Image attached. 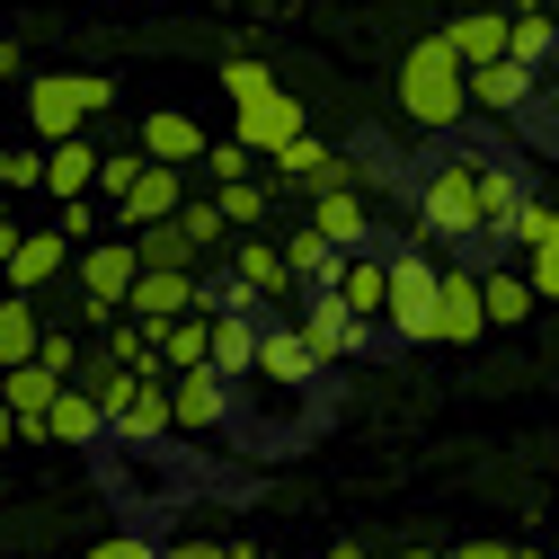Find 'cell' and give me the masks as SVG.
Masks as SVG:
<instances>
[{"label":"cell","instance_id":"6","mask_svg":"<svg viewBox=\"0 0 559 559\" xmlns=\"http://www.w3.org/2000/svg\"><path fill=\"white\" fill-rule=\"evenodd\" d=\"M294 329L311 337L320 365H356V356H373V337H382V329H365L356 311H346L337 294H302V302H294Z\"/></svg>","mask_w":559,"mask_h":559},{"label":"cell","instance_id":"46","mask_svg":"<svg viewBox=\"0 0 559 559\" xmlns=\"http://www.w3.org/2000/svg\"><path fill=\"white\" fill-rule=\"evenodd\" d=\"M550 550H559V498H550Z\"/></svg>","mask_w":559,"mask_h":559},{"label":"cell","instance_id":"24","mask_svg":"<svg viewBox=\"0 0 559 559\" xmlns=\"http://www.w3.org/2000/svg\"><path fill=\"white\" fill-rule=\"evenodd\" d=\"M204 311H178V320H152V356H160V373H187V365H204Z\"/></svg>","mask_w":559,"mask_h":559},{"label":"cell","instance_id":"21","mask_svg":"<svg viewBox=\"0 0 559 559\" xmlns=\"http://www.w3.org/2000/svg\"><path fill=\"white\" fill-rule=\"evenodd\" d=\"M214 329H204V365H214L223 382H240L249 373V356H258V320L249 311H204Z\"/></svg>","mask_w":559,"mask_h":559},{"label":"cell","instance_id":"15","mask_svg":"<svg viewBox=\"0 0 559 559\" xmlns=\"http://www.w3.org/2000/svg\"><path fill=\"white\" fill-rule=\"evenodd\" d=\"M195 311V266H133V285H124V320H178Z\"/></svg>","mask_w":559,"mask_h":559},{"label":"cell","instance_id":"42","mask_svg":"<svg viewBox=\"0 0 559 559\" xmlns=\"http://www.w3.org/2000/svg\"><path fill=\"white\" fill-rule=\"evenodd\" d=\"M391 559H453V550H427V542H408V550H391Z\"/></svg>","mask_w":559,"mask_h":559},{"label":"cell","instance_id":"18","mask_svg":"<svg viewBox=\"0 0 559 559\" xmlns=\"http://www.w3.org/2000/svg\"><path fill=\"white\" fill-rule=\"evenodd\" d=\"M479 311H488V329H524V320L542 311L515 258H479Z\"/></svg>","mask_w":559,"mask_h":559},{"label":"cell","instance_id":"11","mask_svg":"<svg viewBox=\"0 0 559 559\" xmlns=\"http://www.w3.org/2000/svg\"><path fill=\"white\" fill-rule=\"evenodd\" d=\"M169 427H178V436H223V427H231V382H223L214 365L169 373Z\"/></svg>","mask_w":559,"mask_h":559},{"label":"cell","instance_id":"20","mask_svg":"<svg viewBox=\"0 0 559 559\" xmlns=\"http://www.w3.org/2000/svg\"><path fill=\"white\" fill-rule=\"evenodd\" d=\"M462 98L488 107V116H524V107H533V72L498 53V62H479V72H462Z\"/></svg>","mask_w":559,"mask_h":559},{"label":"cell","instance_id":"33","mask_svg":"<svg viewBox=\"0 0 559 559\" xmlns=\"http://www.w3.org/2000/svg\"><path fill=\"white\" fill-rule=\"evenodd\" d=\"M515 266H524V285H533V302H559V240H542V249H524Z\"/></svg>","mask_w":559,"mask_h":559},{"label":"cell","instance_id":"19","mask_svg":"<svg viewBox=\"0 0 559 559\" xmlns=\"http://www.w3.org/2000/svg\"><path fill=\"white\" fill-rule=\"evenodd\" d=\"M204 143H214V133H204L187 107H160V116H143V143H133V152H143V160H169V169H195Z\"/></svg>","mask_w":559,"mask_h":559},{"label":"cell","instance_id":"22","mask_svg":"<svg viewBox=\"0 0 559 559\" xmlns=\"http://www.w3.org/2000/svg\"><path fill=\"white\" fill-rule=\"evenodd\" d=\"M444 45H453V62L462 72H479V62H498L507 53V10H462L453 27H436Z\"/></svg>","mask_w":559,"mask_h":559},{"label":"cell","instance_id":"26","mask_svg":"<svg viewBox=\"0 0 559 559\" xmlns=\"http://www.w3.org/2000/svg\"><path fill=\"white\" fill-rule=\"evenodd\" d=\"M214 195V214L231 223V231H266V204H275V187H258V178H223V187H204Z\"/></svg>","mask_w":559,"mask_h":559},{"label":"cell","instance_id":"10","mask_svg":"<svg viewBox=\"0 0 559 559\" xmlns=\"http://www.w3.org/2000/svg\"><path fill=\"white\" fill-rule=\"evenodd\" d=\"M302 231L329 240V249H356V240L382 231V204L365 187H320V195H302Z\"/></svg>","mask_w":559,"mask_h":559},{"label":"cell","instance_id":"39","mask_svg":"<svg viewBox=\"0 0 559 559\" xmlns=\"http://www.w3.org/2000/svg\"><path fill=\"white\" fill-rule=\"evenodd\" d=\"M515 542H453V559H507Z\"/></svg>","mask_w":559,"mask_h":559},{"label":"cell","instance_id":"29","mask_svg":"<svg viewBox=\"0 0 559 559\" xmlns=\"http://www.w3.org/2000/svg\"><path fill=\"white\" fill-rule=\"evenodd\" d=\"M81 356H90V337H72V329H36V365H45L53 382H72Z\"/></svg>","mask_w":559,"mask_h":559},{"label":"cell","instance_id":"41","mask_svg":"<svg viewBox=\"0 0 559 559\" xmlns=\"http://www.w3.org/2000/svg\"><path fill=\"white\" fill-rule=\"evenodd\" d=\"M507 559H559V550H550V542H515Z\"/></svg>","mask_w":559,"mask_h":559},{"label":"cell","instance_id":"37","mask_svg":"<svg viewBox=\"0 0 559 559\" xmlns=\"http://www.w3.org/2000/svg\"><path fill=\"white\" fill-rule=\"evenodd\" d=\"M160 542L152 533H107V542H90V550H72V559H152Z\"/></svg>","mask_w":559,"mask_h":559},{"label":"cell","instance_id":"14","mask_svg":"<svg viewBox=\"0 0 559 559\" xmlns=\"http://www.w3.org/2000/svg\"><path fill=\"white\" fill-rule=\"evenodd\" d=\"M195 178L187 169H169V160H143V178H133L116 204H107V214H116V231H152V223H169L178 214V195H187Z\"/></svg>","mask_w":559,"mask_h":559},{"label":"cell","instance_id":"44","mask_svg":"<svg viewBox=\"0 0 559 559\" xmlns=\"http://www.w3.org/2000/svg\"><path fill=\"white\" fill-rule=\"evenodd\" d=\"M240 559H285V550H266V542H240Z\"/></svg>","mask_w":559,"mask_h":559},{"label":"cell","instance_id":"16","mask_svg":"<svg viewBox=\"0 0 559 559\" xmlns=\"http://www.w3.org/2000/svg\"><path fill=\"white\" fill-rule=\"evenodd\" d=\"M0 275H10V294H45V285H62V275H72V240L62 231H19V249L0 258Z\"/></svg>","mask_w":559,"mask_h":559},{"label":"cell","instance_id":"12","mask_svg":"<svg viewBox=\"0 0 559 559\" xmlns=\"http://www.w3.org/2000/svg\"><path fill=\"white\" fill-rule=\"evenodd\" d=\"M107 436H116V444H143V453L178 444V427H169V373H133V391H124L116 417H107Z\"/></svg>","mask_w":559,"mask_h":559},{"label":"cell","instance_id":"38","mask_svg":"<svg viewBox=\"0 0 559 559\" xmlns=\"http://www.w3.org/2000/svg\"><path fill=\"white\" fill-rule=\"evenodd\" d=\"M195 169L223 187V178H249V152H240V143H204V160H195Z\"/></svg>","mask_w":559,"mask_h":559},{"label":"cell","instance_id":"23","mask_svg":"<svg viewBox=\"0 0 559 559\" xmlns=\"http://www.w3.org/2000/svg\"><path fill=\"white\" fill-rule=\"evenodd\" d=\"M169 231L195 249V258H223V240H231V223L214 214V195H204V187H187L178 195V214H169Z\"/></svg>","mask_w":559,"mask_h":559},{"label":"cell","instance_id":"4","mask_svg":"<svg viewBox=\"0 0 559 559\" xmlns=\"http://www.w3.org/2000/svg\"><path fill=\"white\" fill-rule=\"evenodd\" d=\"M107 107H116L107 72H36L27 81V143H72V133H90Z\"/></svg>","mask_w":559,"mask_h":559},{"label":"cell","instance_id":"2","mask_svg":"<svg viewBox=\"0 0 559 559\" xmlns=\"http://www.w3.org/2000/svg\"><path fill=\"white\" fill-rule=\"evenodd\" d=\"M373 240H382V337L427 346V302H436L444 258L417 240V231H373Z\"/></svg>","mask_w":559,"mask_h":559},{"label":"cell","instance_id":"3","mask_svg":"<svg viewBox=\"0 0 559 559\" xmlns=\"http://www.w3.org/2000/svg\"><path fill=\"white\" fill-rule=\"evenodd\" d=\"M400 116H408L417 133H462L471 98H462V62H453L444 36H417V45L400 53Z\"/></svg>","mask_w":559,"mask_h":559},{"label":"cell","instance_id":"40","mask_svg":"<svg viewBox=\"0 0 559 559\" xmlns=\"http://www.w3.org/2000/svg\"><path fill=\"white\" fill-rule=\"evenodd\" d=\"M320 559H373V542H329Z\"/></svg>","mask_w":559,"mask_h":559},{"label":"cell","instance_id":"27","mask_svg":"<svg viewBox=\"0 0 559 559\" xmlns=\"http://www.w3.org/2000/svg\"><path fill=\"white\" fill-rule=\"evenodd\" d=\"M542 240H559V195H524L515 204V223H507V258H524V249H542Z\"/></svg>","mask_w":559,"mask_h":559},{"label":"cell","instance_id":"13","mask_svg":"<svg viewBox=\"0 0 559 559\" xmlns=\"http://www.w3.org/2000/svg\"><path fill=\"white\" fill-rule=\"evenodd\" d=\"M294 133H311V107H302V98H285V90H266V98H240V133H231V143H240L249 160L285 152Z\"/></svg>","mask_w":559,"mask_h":559},{"label":"cell","instance_id":"34","mask_svg":"<svg viewBox=\"0 0 559 559\" xmlns=\"http://www.w3.org/2000/svg\"><path fill=\"white\" fill-rule=\"evenodd\" d=\"M53 231L72 240V249H81V240H98V195H62V204H53Z\"/></svg>","mask_w":559,"mask_h":559},{"label":"cell","instance_id":"9","mask_svg":"<svg viewBox=\"0 0 559 559\" xmlns=\"http://www.w3.org/2000/svg\"><path fill=\"white\" fill-rule=\"evenodd\" d=\"M223 266L240 275V285H249V294H258L266 311H294V302H302V285H294L285 249H275L266 231H231V240H223Z\"/></svg>","mask_w":559,"mask_h":559},{"label":"cell","instance_id":"17","mask_svg":"<svg viewBox=\"0 0 559 559\" xmlns=\"http://www.w3.org/2000/svg\"><path fill=\"white\" fill-rule=\"evenodd\" d=\"M98 436H107V408H98L81 382H62V391L45 400V427H36V444H72V453H81V444H98Z\"/></svg>","mask_w":559,"mask_h":559},{"label":"cell","instance_id":"28","mask_svg":"<svg viewBox=\"0 0 559 559\" xmlns=\"http://www.w3.org/2000/svg\"><path fill=\"white\" fill-rule=\"evenodd\" d=\"M36 329H45V320H36L27 294H0V365H27V356H36Z\"/></svg>","mask_w":559,"mask_h":559},{"label":"cell","instance_id":"36","mask_svg":"<svg viewBox=\"0 0 559 559\" xmlns=\"http://www.w3.org/2000/svg\"><path fill=\"white\" fill-rule=\"evenodd\" d=\"M524 116H533L542 143H559V72H542V81H533V107H524Z\"/></svg>","mask_w":559,"mask_h":559},{"label":"cell","instance_id":"5","mask_svg":"<svg viewBox=\"0 0 559 559\" xmlns=\"http://www.w3.org/2000/svg\"><path fill=\"white\" fill-rule=\"evenodd\" d=\"M133 266H143V258H133V240H124V231H107V240H81V249H72V285H81V320H90V329H98L107 311H124Z\"/></svg>","mask_w":559,"mask_h":559},{"label":"cell","instance_id":"35","mask_svg":"<svg viewBox=\"0 0 559 559\" xmlns=\"http://www.w3.org/2000/svg\"><path fill=\"white\" fill-rule=\"evenodd\" d=\"M152 559H240V542H223V533H178V542H160Z\"/></svg>","mask_w":559,"mask_h":559},{"label":"cell","instance_id":"8","mask_svg":"<svg viewBox=\"0 0 559 559\" xmlns=\"http://www.w3.org/2000/svg\"><path fill=\"white\" fill-rule=\"evenodd\" d=\"M249 373H258V382H285V391H320L329 365L311 356V337H302L285 311H266V320H258V356H249Z\"/></svg>","mask_w":559,"mask_h":559},{"label":"cell","instance_id":"32","mask_svg":"<svg viewBox=\"0 0 559 559\" xmlns=\"http://www.w3.org/2000/svg\"><path fill=\"white\" fill-rule=\"evenodd\" d=\"M36 143H0V195H36Z\"/></svg>","mask_w":559,"mask_h":559},{"label":"cell","instance_id":"31","mask_svg":"<svg viewBox=\"0 0 559 559\" xmlns=\"http://www.w3.org/2000/svg\"><path fill=\"white\" fill-rule=\"evenodd\" d=\"M275 90V72H266V62L258 53H223V98L240 107V98H266Z\"/></svg>","mask_w":559,"mask_h":559},{"label":"cell","instance_id":"25","mask_svg":"<svg viewBox=\"0 0 559 559\" xmlns=\"http://www.w3.org/2000/svg\"><path fill=\"white\" fill-rule=\"evenodd\" d=\"M550 53H559V19H550V10H515V19H507V62L542 72Z\"/></svg>","mask_w":559,"mask_h":559},{"label":"cell","instance_id":"7","mask_svg":"<svg viewBox=\"0 0 559 559\" xmlns=\"http://www.w3.org/2000/svg\"><path fill=\"white\" fill-rule=\"evenodd\" d=\"M471 337H488V311H479V266L444 258L436 302H427V346H471Z\"/></svg>","mask_w":559,"mask_h":559},{"label":"cell","instance_id":"30","mask_svg":"<svg viewBox=\"0 0 559 559\" xmlns=\"http://www.w3.org/2000/svg\"><path fill=\"white\" fill-rule=\"evenodd\" d=\"M124 240H133V258H143V266H204V258H195V249H187L169 223H152V231H124Z\"/></svg>","mask_w":559,"mask_h":559},{"label":"cell","instance_id":"43","mask_svg":"<svg viewBox=\"0 0 559 559\" xmlns=\"http://www.w3.org/2000/svg\"><path fill=\"white\" fill-rule=\"evenodd\" d=\"M10 444H19V417H10V408H0V453H10Z\"/></svg>","mask_w":559,"mask_h":559},{"label":"cell","instance_id":"1","mask_svg":"<svg viewBox=\"0 0 559 559\" xmlns=\"http://www.w3.org/2000/svg\"><path fill=\"white\" fill-rule=\"evenodd\" d=\"M408 231L427 240L436 258H507V223H515V204L533 195V178L507 160V152H488V143H462V133H436V152L417 160L408 178Z\"/></svg>","mask_w":559,"mask_h":559},{"label":"cell","instance_id":"45","mask_svg":"<svg viewBox=\"0 0 559 559\" xmlns=\"http://www.w3.org/2000/svg\"><path fill=\"white\" fill-rule=\"evenodd\" d=\"M10 72H19V45H0V81H10Z\"/></svg>","mask_w":559,"mask_h":559}]
</instances>
